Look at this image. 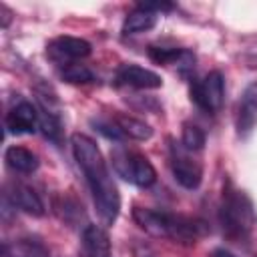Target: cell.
Wrapping results in <instances>:
<instances>
[{
	"instance_id": "cell-1",
	"label": "cell",
	"mask_w": 257,
	"mask_h": 257,
	"mask_svg": "<svg viewBox=\"0 0 257 257\" xmlns=\"http://www.w3.org/2000/svg\"><path fill=\"white\" fill-rule=\"evenodd\" d=\"M70 147L74 161L90 191L98 219L102 221V225H112L120 211V195L98 145L90 137L74 133L70 137Z\"/></svg>"
},
{
	"instance_id": "cell-2",
	"label": "cell",
	"mask_w": 257,
	"mask_h": 257,
	"mask_svg": "<svg viewBox=\"0 0 257 257\" xmlns=\"http://www.w3.org/2000/svg\"><path fill=\"white\" fill-rule=\"evenodd\" d=\"M135 223L153 237L171 239L175 243H195L207 233V225L199 219L185 217L179 213L163 211V209H149V207H135L133 209Z\"/></svg>"
},
{
	"instance_id": "cell-3",
	"label": "cell",
	"mask_w": 257,
	"mask_h": 257,
	"mask_svg": "<svg viewBox=\"0 0 257 257\" xmlns=\"http://www.w3.org/2000/svg\"><path fill=\"white\" fill-rule=\"evenodd\" d=\"M219 223L223 233L237 243L247 241L257 223L251 199L243 191H239L231 181H227L223 189V199L219 205Z\"/></svg>"
},
{
	"instance_id": "cell-4",
	"label": "cell",
	"mask_w": 257,
	"mask_h": 257,
	"mask_svg": "<svg viewBox=\"0 0 257 257\" xmlns=\"http://www.w3.org/2000/svg\"><path fill=\"white\" fill-rule=\"evenodd\" d=\"M110 163L114 173L137 187H151L157 181V171L153 167V163L139 151L135 149H126L122 145L112 147L110 151Z\"/></svg>"
},
{
	"instance_id": "cell-5",
	"label": "cell",
	"mask_w": 257,
	"mask_h": 257,
	"mask_svg": "<svg viewBox=\"0 0 257 257\" xmlns=\"http://www.w3.org/2000/svg\"><path fill=\"white\" fill-rule=\"evenodd\" d=\"M191 100L207 114H217L225 102V76L219 70H211L191 86Z\"/></svg>"
},
{
	"instance_id": "cell-6",
	"label": "cell",
	"mask_w": 257,
	"mask_h": 257,
	"mask_svg": "<svg viewBox=\"0 0 257 257\" xmlns=\"http://www.w3.org/2000/svg\"><path fill=\"white\" fill-rule=\"evenodd\" d=\"M169 159H171L173 177L181 187L193 191V189H197L201 185V181H203V165H201V161H197L193 157L191 151H187L181 143H173L171 141Z\"/></svg>"
},
{
	"instance_id": "cell-7",
	"label": "cell",
	"mask_w": 257,
	"mask_h": 257,
	"mask_svg": "<svg viewBox=\"0 0 257 257\" xmlns=\"http://www.w3.org/2000/svg\"><path fill=\"white\" fill-rule=\"evenodd\" d=\"M90 52H92L90 42L76 36H56L46 44V56L58 68L76 64L82 58H86Z\"/></svg>"
},
{
	"instance_id": "cell-8",
	"label": "cell",
	"mask_w": 257,
	"mask_h": 257,
	"mask_svg": "<svg viewBox=\"0 0 257 257\" xmlns=\"http://www.w3.org/2000/svg\"><path fill=\"white\" fill-rule=\"evenodd\" d=\"M175 6L169 2H143L139 4L135 10H131L122 22V34L124 36H133V34H141L147 32L151 28L157 26L159 16L163 12L173 10Z\"/></svg>"
},
{
	"instance_id": "cell-9",
	"label": "cell",
	"mask_w": 257,
	"mask_h": 257,
	"mask_svg": "<svg viewBox=\"0 0 257 257\" xmlns=\"http://www.w3.org/2000/svg\"><path fill=\"white\" fill-rule=\"evenodd\" d=\"M2 197H4V203H10L14 209H20L26 215H32V217L44 215V203L40 195L26 183H20V181L6 183Z\"/></svg>"
},
{
	"instance_id": "cell-10",
	"label": "cell",
	"mask_w": 257,
	"mask_h": 257,
	"mask_svg": "<svg viewBox=\"0 0 257 257\" xmlns=\"http://www.w3.org/2000/svg\"><path fill=\"white\" fill-rule=\"evenodd\" d=\"M114 82L118 86H131V88H161L163 86V78L155 70H149L135 62L120 64L116 68Z\"/></svg>"
},
{
	"instance_id": "cell-11",
	"label": "cell",
	"mask_w": 257,
	"mask_h": 257,
	"mask_svg": "<svg viewBox=\"0 0 257 257\" xmlns=\"http://www.w3.org/2000/svg\"><path fill=\"white\" fill-rule=\"evenodd\" d=\"M4 124L12 135H30L38 126V108L28 100H18L6 112Z\"/></svg>"
},
{
	"instance_id": "cell-12",
	"label": "cell",
	"mask_w": 257,
	"mask_h": 257,
	"mask_svg": "<svg viewBox=\"0 0 257 257\" xmlns=\"http://www.w3.org/2000/svg\"><path fill=\"white\" fill-rule=\"evenodd\" d=\"M257 124V82H251L241 92L235 114V128L239 137H247Z\"/></svg>"
},
{
	"instance_id": "cell-13",
	"label": "cell",
	"mask_w": 257,
	"mask_h": 257,
	"mask_svg": "<svg viewBox=\"0 0 257 257\" xmlns=\"http://www.w3.org/2000/svg\"><path fill=\"white\" fill-rule=\"evenodd\" d=\"M80 255L82 257H112L108 233L100 225H84L82 227Z\"/></svg>"
},
{
	"instance_id": "cell-14",
	"label": "cell",
	"mask_w": 257,
	"mask_h": 257,
	"mask_svg": "<svg viewBox=\"0 0 257 257\" xmlns=\"http://www.w3.org/2000/svg\"><path fill=\"white\" fill-rule=\"evenodd\" d=\"M4 161L8 165L10 171L20 173V175H32L38 167H40V159L34 151L20 147V145H12L6 149L4 153Z\"/></svg>"
},
{
	"instance_id": "cell-15",
	"label": "cell",
	"mask_w": 257,
	"mask_h": 257,
	"mask_svg": "<svg viewBox=\"0 0 257 257\" xmlns=\"http://www.w3.org/2000/svg\"><path fill=\"white\" fill-rule=\"evenodd\" d=\"M38 100H40V106H38V128L42 131V135L48 141L60 143V137H62V120H60V114L52 108L50 98L46 100L44 94H40Z\"/></svg>"
},
{
	"instance_id": "cell-16",
	"label": "cell",
	"mask_w": 257,
	"mask_h": 257,
	"mask_svg": "<svg viewBox=\"0 0 257 257\" xmlns=\"http://www.w3.org/2000/svg\"><path fill=\"white\" fill-rule=\"evenodd\" d=\"M2 257H50L42 241L34 237H20L2 245Z\"/></svg>"
},
{
	"instance_id": "cell-17",
	"label": "cell",
	"mask_w": 257,
	"mask_h": 257,
	"mask_svg": "<svg viewBox=\"0 0 257 257\" xmlns=\"http://www.w3.org/2000/svg\"><path fill=\"white\" fill-rule=\"evenodd\" d=\"M112 120L118 126V131L122 135V141H126V139H133V141H149L153 137V128L145 120H141L137 116H131V114H114Z\"/></svg>"
},
{
	"instance_id": "cell-18",
	"label": "cell",
	"mask_w": 257,
	"mask_h": 257,
	"mask_svg": "<svg viewBox=\"0 0 257 257\" xmlns=\"http://www.w3.org/2000/svg\"><path fill=\"white\" fill-rule=\"evenodd\" d=\"M149 56L157 64H177V66H191L195 56L185 48H165V46H151Z\"/></svg>"
},
{
	"instance_id": "cell-19",
	"label": "cell",
	"mask_w": 257,
	"mask_h": 257,
	"mask_svg": "<svg viewBox=\"0 0 257 257\" xmlns=\"http://www.w3.org/2000/svg\"><path fill=\"white\" fill-rule=\"evenodd\" d=\"M181 145L191 151V153H197L205 147V133L199 124L195 122H183V131H181Z\"/></svg>"
},
{
	"instance_id": "cell-20",
	"label": "cell",
	"mask_w": 257,
	"mask_h": 257,
	"mask_svg": "<svg viewBox=\"0 0 257 257\" xmlns=\"http://www.w3.org/2000/svg\"><path fill=\"white\" fill-rule=\"evenodd\" d=\"M60 76L66 82H72V84H86V82H94L96 80L94 72L86 64H80V62L60 68Z\"/></svg>"
},
{
	"instance_id": "cell-21",
	"label": "cell",
	"mask_w": 257,
	"mask_h": 257,
	"mask_svg": "<svg viewBox=\"0 0 257 257\" xmlns=\"http://www.w3.org/2000/svg\"><path fill=\"white\" fill-rule=\"evenodd\" d=\"M209 257H237L233 251H229V249H225V247H215L213 251H211V255Z\"/></svg>"
},
{
	"instance_id": "cell-22",
	"label": "cell",
	"mask_w": 257,
	"mask_h": 257,
	"mask_svg": "<svg viewBox=\"0 0 257 257\" xmlns=\"http://www.w3.org/2000/svg\"><path fill=\"white\" fill-rule=\"evenodd\" d=\"M0 12H2V28H6V26L10 24V16H12V12L8 10L6 4H0Z\"/></svg>"
}]
</instances>
